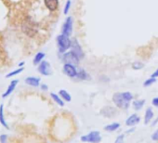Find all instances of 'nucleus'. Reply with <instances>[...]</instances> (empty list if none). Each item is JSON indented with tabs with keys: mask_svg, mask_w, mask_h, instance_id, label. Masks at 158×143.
Returning a JSON list of instances; mask_svg holds the SVG:
<instances>
[{
	"mask_svg": "<svg viewBox=\"0 0 158 143\" xmlns=\"http://www.w3.org/2000/svg\"><path fill=\"white\" fill-rule=\"evenodd\" d=\"M132 100L133 95L130 92H118L114 93L113 96V101L115 106L123 110H127L129 107Z\"/></svg>",
	"mask_w": 158,
	"mask_h": 143,
	"instance_id": "obj_1",
	"label": "nucleus"
},
{
	"mask_svg": "<svg viewBox=\"0 0 158 143\" xmlns=\"http://www.w3.org/2000/svg\"><path fill=\"white\" fill-rule=\"evenodd\" d=\"M57 46L60 53H65L69 48H71L72 46V40L69 36L64 35H60L57 36Z\"/></svg>",
	"mask_w": 158,
	"mask_h": 143,
	"instance_id": "obj_2",
	"label": "nucleus"
},
{
	"mask_svg": "<svg viewBox=\"0 0 158 143\" xmlns=\"http://www.w3.org/2000/svg\"><path fill=\"white\" fill-rule=\"evenodd\" d=\"M81 141L89 143H100L102 141V136L99 131H91L90 133L82 136Z\"/></svg>",
	"mask_w": 158,
	"mask_h": 143,
	"instance_id": "obj_3",
	"label": "nucleus"
},
{
	"mask_svg": "<svg viewBox=\"0 0 158 143\" xmlns=\"http://www.w3.org/2000/svg\"><path fill=\"white\" fill-rule=\"evenodd\" d=\"M62 60L64 63H68V64H72V65H78L79 64V58L73 52V51H67L65 53H63V56H62Z\"/></svg>",
	"mask_w": 158,
	"mask_h": 143,
	"instance_id": "obj_4",
	"label": "nucleus"
},
{
	"mask_svg": "<svg viewBox=\"0 0 158 143\" xmlns=\"http://www.w3.org/2000/svg\"><path fill=\"white\" fill-rule=\"evenodd\" d=\"M37 70L39 72V74L45 76H48L52 75V69L50 66V63L47 60H43L40 64H38Z\"/></svg>",
	"mask_w": 158,
	"mask_h": 143,
	"instance_id": "obj_5",
	"label": "nucleus"
},
{
	"mask_svg": "<svg viewBox=\"0 0 158 143\" xmlns=\"http://www.w3.org/2000/svg\"><path fill=\"white\" fill-rule=\"evenodd\" d=\"M73 18L71 16H69L66 21L64 22L62 27H61V35H67V36H71L72 35V33H73Z\"/></svg>",
	"mask_w": 158,
	"mask_h": 143,
	"instance_id": "obj_6",
	"label": "nucleus"
},
{
	"mask_svg": "<svg viewBox=\"0 0 158 143\" xmlns=\"http://www.w3.org/2000/svg\"><path fill=\"white\" fill-rule=\"evenodd\" d=\"M71 51H73L78 58L79 59H82L85 56L83 49L80 46V44L78 43V41L76 39L72 40V46H71Z\"/></svg>",
	"mask_w": 158,
	"mask_h": 143,
	"instance_id": "obj_7",
	"label": "nucleus"
},
{
	"mask_svg": "<svg viewBox=\"0 0 158 143\" xmlns=\"http://www.w3.org/2000/svg\"><path fill=\"white\" fill-rule=\"evenodd\" d=\"M62 71H63L64 75H66L67 76H69L71 78L76 77L77 73H78V71L76 70V68H75L74 65L68 64V63H64L63 68H62Z\"/></svg>",
	"mask_w": 158,
	"mask_h": 143,
	"instance_id": "obj_8",
	"label": "nucleus"
},
{
	"mask_svg": "<svg viewBox=\"0 0 158 143\" xmlns=\"http://www.w3.org/2000/svg\"><path fill=\"white\" fill-rule=\"evenodd\" d=\"M44 4L49 11L53 12L59 8V0H44Z\"/></svg>",
	"mask_w": 158,
	"mask_h": 143,
	"instance_id": "obj_9",
	"label": "nucleus"
},
{
	"mask_svg": "<svg viewBox=\"0 0 158 143\" xmlns=\"http://www.w3.org/2000/svg\"><path fill=\"white\" fill-rule=\"evenodd\" d=\"M116 113H117V111L114 107H111V106H106L102 108L101 111V114L103 115L104 117H114Z\"/></svg>",
	"mask_w": 158,
	"mask_h": 143,
	"instance_id": "obj_10",
	"label": "nucleus"
},
{
	"mask_svg": "<svg viewBox=\"0 0 158 143\" xmlns=\"http://www.w3.org/2000/svg\"><path fill=\"white\" fill-rule=\"evenodd\" d=\"M25 84H27L30 87L37 88L40 86V78L36 76H28L24 79Z\"/></svg>",
	"mask_w": 158,
	"mask_h": 143,
	"instance_id": "obj_11",
	"label": "nucleus"
},
{
	"mask_svg": "<svg viewBox=\"0 0 158 143\" xmlns=\"http://www.w3.org/2000/svg\"><path fill=\"white\" fill-rule=\"evenodd\" d=\"M18 83H19V81H18V80H12V81L10 83V85H9V87H8L7 90L3 93L2 98H4V99H5V98L9 97L10 94H12V92L15 90V88H16V87H17Z\"/></svg>",
	"mask_w": 158,
	"mask_h": 143,
	"instance_id": "obj_12",
	"label": "nucleus"
},
{
	"mask_svg": "<svg viewBox=\"0 0 158 143\" xmlns=\"http://www.w3.org/2000/svg\"><path fill=\"white\" fill-rule=\"evenodd\" d=\"M139 121H140V119L137 114H132L126 120V125L127 126H134V125H138L139 123Z\"/></svg>",
	"mask_w": 158,
	"mask_h": 143,
	"instance_id": "obj_13",
	"label": "nucleus"
},
{
	"mask_svg": "<svg viewBox=\"0 0 158 143\" xmlns=\"http://www.w3.org/2000/svg\"><path fill=\"white\" fill-rule=\"evenodd\" d=\"M0 124L2 125V126H4L5 128L9 129V125L6 122V119H5V114H4V106L3 104L0 105Z\"/></svg>",
	"mask_w": 158,
	"mask_h": 143,
	"instance_id": "obj_14",
	"label": "nucleus"
},
{
	"mask_svg": "<svg viewBox=\"0 0 158 143\" xmlns=\"http://www.w3.org/2000/svg\"><path fill=\"white\" fill-rule=\"evenodd\" d=\"M45 56H46V54H45L44 52H38V53H36L35 56L34 57V59H33L34 65H38V64H40V63L43 61Z\"/></svg>",
	"mask_w": 158,
	"mask_h": 143,
	"instance_id": "obj_15",
	"label": "nucleus"
},
{
	"mask_svg": "<svg viewBox=\"0 0 158 143\" xmlns=\"http://www.w3.org/2000/svg\"><path fill=\"white\" fill-rule=\"evenodd\" d=\"M76 78L80 79V80H89L90 77H89V75L87 73V72L83 69H80L78 71L77 73V76H76Z\"/></svg>",
	"mask_w": 158,
	"mask_h": 143,
	"instance_id": "obj_16",
	"label": "nucleus"
},
{
	"mask_svg": "<svg viewBox=\"0 0 158 143\" xmlns=\"http://www.w3.org/2000/svg\"><path fill=\"white\" fill-rule=\"evenodd\" d=\"M153 118V112L151 108H148L145 112V116H144V123L145 125L149 124Z\"/></svg>",
	"mask_w": 158,
	"mask_h": 143,
	"instance_id": "obj_17",
	"label": "nucleus"
},
{
	"mask_svg": "<svg viewBox=\"0 0 158 143\" xmlns=\"http://www.w3.org/2000/svg\"><path fill=\"white\" fill-rule=\"evenodd\" d=\"M59 96L64 100V101H68V102H70L71 100H72V97H71V95L69 94V92H67L66 90H64V89H61V90H60L59 91Z\"/></svg>",
	"mask_w": 158,
	"mask_h": 143,
	"instance_id": "obj_18",
	"label": "nucleus"
},
{
	"mask_svg": "<svg viewBox=\"0 0 158 143\" xmlns=\"http://www.w3.org/2000/svg\"><path fill=\"white\" fill-rule=\"evenodd\" d=\"M50 97L52 98V100L58 104V105H60V107H63L64 106V101H63V100L59 96V95H57L56 93H50Z\"/></svg>",
	"mask_w": 158,
	"mask_h": 143,
	"instance_id": "obj_19",
	"label": "nucleus"
},
{
	"mask_svg": "<svg viewBox=\"0 0 158 143\" xmlns=\"http://www.w3.org/2000/svg\"><path fill=\"white\" fill-rule=\"evenodd\" d=\"M119 127H120V124H118V123H114V124H111V125H108L104 126V130H106V131H108V132H113V131L117 130Z\"/></svg>",
	"mask_w": 158,
	"mask_h": 143,
	"instance_id": "obj_20",
	"label": "nucleus"
},
{
	"mask_svg": "<svg viewBox=\"0 0 158 143\" xmlns=\"http://www.w3.org/2000/svg\"><path fill=\"white\" fill-rule=\"evenodd\" d=\"M144 104H145V100H138L133 101V107L137 111L140 110L144 106Z\"/></svg>",
	"mask_w": 158,
	"mask_h": 143,
	"instance_id": "obj_21",
	"label": "nucleus"
},
{
	"mask_svg": "<svg viewBox=\"0 0 158 143\" xmlns=\"http://www.w3.org/2000/svg\"><path fill=\"white\" fill-rule=\"evenodd\" d=\"M24 70V68L23 67H22V68H18V69H16V70H14L13 72H10V73H9L7 76H6V77L7 78H10V77H13V76H17V75H19V74H21L22 72Z\"/></svg>",
	"mask_w": 158,
	"mask_h": 143,
	"instance_id": "obj_22",
	"label": "nucleus"
},
{
	"mask_svg": "<svg viewBox=\"0 0 158 143\" xmlns=\"http://www.w3.org/2000/svg\"><path fill=\"white\" fill-rule=\"evenodd\" d=\"M131 67L134 70H140V69H142L144 67V64L142 62H140V61H135V62L132 63Z\"/></svg>",
	"mask_w": 158,
	"mask_h": 143,
	"instance_id": "obj_23",
	"label": "nucleus"
},
{
	"mask_svg": "<svg viewBox=\"0 0 158 143\" xmlns=\"http://www.w3.org/2000/svg\"><path fill=\"white\" fill-rule=\"evenodd\" d=\"M156 82V78H154V77H151V78H149V79H146L145 81H144V83H143V86L144 87H150V86H152V84H154Z\"/></svg>",
	"mask_w": 158,
	"mask_h": 143,
	"instance_id": "obj_24",
	"label": "nucleus"
},
{
	"mask_svg": "<svg viewBox=\"0 0 158 143\" xmlns=\"http://www.w3.org/2000/svg\"><path fill=\"white\" fill-rule=\"evenodd\" d=\"M70 8H71V0H67V2L65 4V7H64V10H63V13L65 15L68 14V12L70 10Z\"/></svg>",
	"mask_w": 158,
	"mask_h": 143,
	"instance_id": "obj_25",
	"label": "nucleus"
},
{
	"mask_svg": "<svg viewBox=\"0 0 158 143\" xmlns=\"http://www.w3.org/2000/svg\"><path fill=\"white\" fill-rule=\"evenodd\" d=\"M114 143H125L124 142V135H120L117 137V138L115 139Z\"/></svg>",
	"mask_w": 158,
	"mask_h": 143,
	"instance_id": "obj_26",
	"label": "nucleus"
},
{
	"mask_svg": "<svg viewBox=\"0 0 158 143\" xmlns=\"http://www.w3.org/2000/svg\"><path fill=\"white\" fill-rule=\"evenodd\" d=\"M7 139H8V136L3 134L0 136V143H7Z\"/></svg>",
	"mask_w": 158,
	"mask_h": 143,
	"instance_id": "obj_27",
	"label": "nucleus"
},
{
	"mask_svg": "<svg viewBox=\"0 0 158 143\" xmlns=\"http://www.w3.org/2000/svg\"><path fill=\"white\" fill-rule=\"evenodd\" d=\"M152 139L154 141H158V129L152 135Z\"/></svg>",
	"mask_w": 158,
	"mask_h": 143,
	"instance_id": "obj_28",
	"label": "nucleus"
},
{
	"mask_svg": "<svg viewBox=\"0 0 158 143\" xmlns=\"http://www.w3.org/2000/svg\"><path fill=\"white\" fill-rule=\"evenodd\" d=\"M152 103L154 107H157L158 108V98H153L152 100Z\"/></svg>",
	"mask_w": 158,
	"mask_h": 143,
	"instance_id": "obj_29",
	"label": "nucleus"
},
{
	"mask_svg": "<svg viewBox=\"0 0 158 143\" xmlns=\"http://www.w3.org/2000/svg\"><path fill=\"white\" fill-rule=\"evenodd\" d=\"M40 88H41V89L44 90V91H47V90H48V86H47L46 84H42V85L40 86Z\"/></svg>",
	"mask_w": 158,
	"mask_h": 143,
	"instance_id": "obj_30",
	"label": "nucleus"
},
{
	"mask_svg": "<svg viewBox=\"0 0 158 143\" xmlns=\"http://www.w3.org/2000/svg\"><path fill=\"white\" fill-rule=\"evenodd\" d=\"M152 77H154V78H157L158 77V69L154 72V73L152 75Z\"/></svg>",
	"mask_w": 158,
	"mask_h": 143,
	"instance_id": "obj_31",
	"label": "nucleus"
},
{
	"mask_svg": "<svg viewBox=\"0 0 158 143\" xmlns=\"http://www.w3.org/2000/svg\"><path fill=\"white\" fill-rule=\"evenodd\" d=\"M23 65H24V62H23H23H21V63H19V68L23 67Z\"/></svg>",
	"mask_w": 158,
	"mask_h": 143,
	"instance_id": "obj_32",
	"label": "nucleus"
},
{
	"mask_svg": "<svg viewBox=\"0 0 158 143\" xmlns=\"http://www.w3.org/2000/svg\"><path fill=\"white\" fill-rule=\"evenodd\" d=\"M157 122H158V118H157V119H155V120H154V122H153V123H152V125H156V123H157Z\"/></svg>",
	"mask_w": 158,
	"mask_h": 143,
	"instance_id": "obj_33",
	"label": "nucleus"
}]
</instances>
